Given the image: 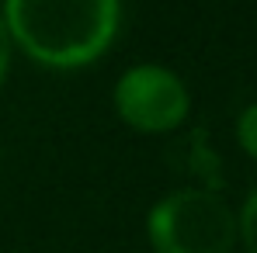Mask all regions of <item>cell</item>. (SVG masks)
Returning <instances> with one entry per match:
<instances>
[{
    "mask_svg": "<svg viewBox=\"0 0 257 253\" xmlns=\"http://www.w3.org/2000/svg\"><path fill=\"white\" fill-rule=\"evenodd\" d=\"M118 0H7L11 42L56 70L94 63L118 32Z\"/></svg>",
    "mask_w": 257,
    "mask_h": 253,
    "instance_id": "obj_1",
    "label": "cell"
},
{
    "mask_svg": "<svg viewBox=\"0 0 257 253\" xmlns=\"http://www.w3.org/2000/svg\"><path fill=\"white\" fill-rule=\"evenodd\" d=\"M146 232L157 253H229L236 246L240 222L219 194L188 187L153 205Z\"/></svg>",
    "mask_w": 257,
    "mask_h": 253,
    "instance_id": "obj_2",
    "label": "cell"
},
{
    "mask_svg": "<svg viewBox=\"0 0 257 253\" xmlns=\"http://www.w3.org/2000/svg\"><path fill=\"white\" fill-rule=\"evenodd\" d=\"M188 104H191L188 87L167 66H153V63L132 66L115 84V111L128 128L146 135L177 128L188 115Z\"/></svg>",
    "mask_w": 257,
    "mask_h": 253,
    "instance_id": "obj_3",
    "label": "cell"
},
{
    "mask_svg": "<svg viewBox=\"0 0 257 253\" xmlns=\"http://www.w3.org/2000/svg\"><path fill=\"white\" fill-rule=\"evenodd\" d=\"M236 139H240V146L257 160V101L240 115V122H236Z\"/></svg>",
    "mask_w": 257,
    "mask_h": 253,
    "instance_id": "obj_4",
    "label": "cell"
},
{
    "mask_svg": "<svg viewBox=\"0 0 257 253\" xmlns=\"http://www.w3.org/2000/svg\"><path fill=\"white\" fill-rule=\"evenodd\" d=\"M240 222V236H243V246L250 253H257V191L247 198V205H243V215L236 218Z\"/></svg>",
    "mask_w": 257,
    "mask_h": 253,
    "instance_id": "obj_5",
    "label": "cell"
},
{
    "mask_svg": "<svg viewBox=\"0 0 257 253\" xmlns=\"http://www.w3.org/2000/svg\"><path fill=\"white\" fill-rule=\"evenodd\" d=\"M7 63H11V32H7V21H4V11H0V84H4V73H7Z\"/></svg>",
    "mask_w": 257,
    "mask_h": 253,
    "instance_id": "obj_6",
    "label": "cell"
}]
</instances>
